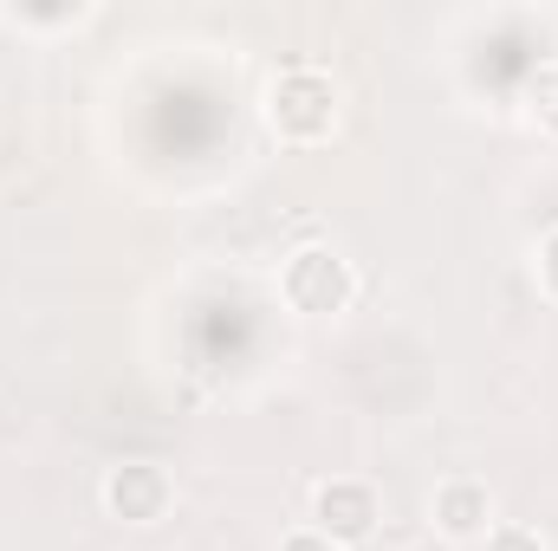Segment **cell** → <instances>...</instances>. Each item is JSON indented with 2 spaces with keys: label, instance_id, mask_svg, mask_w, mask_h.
Returning a JSON list of instances; mask_svg holds the SVG:
<instances>
[{
  "label": "cell",
  "instance_id": "obj_9",
  "mask_svg": "<svg viewBox=\"0 0 558 551\" xmlns=\"http://www.w3.org/2000/svg\"><path fill=\"white\" fill-rule=\"evenodd\" d=\"M539 273H546V285L558 292V234L546 241V254H539Z\"/></svg>",
  "mask_w": 558,
  "mask_h": 551
},
{
  "label": "cell",
  "instance_id": "obj_4",
  "mask_svg": "<svg viewBox=\"0 0 558 551\" xmlns=\"http://www.w3.org/2000/svg\"><path fill=\"white\" fill-rule=\"evenodd\" d=\"M169 500H175V487H169V474H162L156 461H124V467L105 474V513H111V519L149 526V519L169 513Z\"/></svg>",
  "mask_w": 558,
  "mask_h": 551
},
{
  "label": "cell",
  "instance_id": "obj_1",
  "mask_svg": "<svg viewBox=\"0 0 558 551\" xmlns=\"http://www.w3.org/2000/svg\"><path fill=\"white\" fill-rule=\"evenodd\" d=\"M267 118H274L279 137L318 143L331 131V118H338V85L318 65H292V72H279L274 91H267Z\"/></svg>",
  "mask_w": 558,
  "mask_h": 551
},
{
  "label": "cell",
  "instance_id": "obj_2",
  "mask_svg": "<svg viewBox=\"0 0 558 551\" xmlns=\"http://www.w3.org/2000/svg\"><path fill=\"white\" fill-rule=\"evenodd\" d=\"M279 285H286V298H292L299 311H344L351 292H357L344 254H331V247H299V254L286 260Z\"/></svg>",
  "mask_w": 558,
  "mask_h": 551
},
{
  "label": "cell",
  "instance_id": "obj_3",
  "mask_svg": "<svg viewBox=\"0 0 558 551\" xmlns=\"http://www.w3.org/2000/svg\"><path fill=\"white\" fill-rule=\"evenodd\" d=\"M312 526H318L331 546L371 539V526H377V487H371V480H351V474L325 480V487L312 493Z\"/></svg>",
  "mask_w": 558,
  "mask_h": 551
},
{
  "label": "cell",
  "instance_id": "obj_6",
  "mask_svg": "<svg viewBox=\"0 0 558 551\" xmlns=\"http://www.w3.org/2000/svg\"><path fill=\"white\" fill-rule=\"evenodd\" d=\"M487 551H546V539L533 532V526H520V519H507V526H494L487 539H481Z\"/></svg>",
  "mask_w": 558,
  "mask_h": 551
},
{
  "label": "cell",
  "instance_id": "obj_8",
  "mask_svg": "<svg viewBox=\"0 0 558 551\" xmlns=\"http://www.w3.org/2000/svg\"><path fill=\"white\" fill-rule=\"evenodd\" d=\"M279 551H344V546H331L318 526H305V532H286V539H279Z\"/></svg>",
  "mask_w": 558,
  "mask_h": 551
},
{
  "label": "cell",
  "instance_id": "obj_10",
  "mask_svg": "<svg viewBox=\"0 0 558 551\" xmlns=\"http://www.w3.org/2000/svg\"><path fill=\"white\" fill-rule=\"evenodd\" d=\"M410 551H448V546H435V539H422V546H410Z\"/></svg>",
  "mask_w": 558,
  "mask_h": 551
},
{
  "label": "cell",
  "instance_id": "obj_5",
  "mask_svg": "<svg viewBox=\"0 0 558 551\" xmlns=\"http://www.w3.org/2000/svg\"><path fill=\"white\" fill-rule=\"evenodd\" d=\"M435 532L441 539H487L494 532V493H487V480H468V474L441 480L435 487Z\"/></svg>",
  "mask_w": 558,
  "mask_h": 551
},
{
  "label": "cell",
  "instance_id": "obj_7",
  "mask_svg": "<svg viewBox=\"0 0 558 551\" xmlns=\"http://www.w3.org/2000/svg\"><path fill=\"white\" fill-rule=\"evenodd\" d=\"M533 111H539L546 124H558V65H553V72H539V78H533Z\"/></svg>",
  "mask_w": 558,
  "mask_h": 551
}]
</instances>
